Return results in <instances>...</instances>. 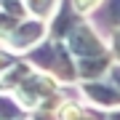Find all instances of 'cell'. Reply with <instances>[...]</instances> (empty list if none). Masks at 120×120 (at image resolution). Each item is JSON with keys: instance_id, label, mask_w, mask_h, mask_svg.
<instances>
[{"instance_id": "1", "label": "cell", "mask_w": 120, "mask_h": 120, "mask_svg": "<svg viewBox=\"0 0 120 120\" xmlns=\"http://www.w3.org/2000/svg\"><path fill=\"white\" fill-rule=\"evenodd\" d=\"M24 61L32 67H38L43 75L53 77L59 83H75L80 80L77 77V61L75 56L69 53L67 43H59V40H43L38 48L24 53Z\"/></svg>"}, {"instance_id": "2", "label": "cell", "mask_w": 120, "mask_h": 120, "mask_svg": "<svg viewBox=\"0 0 120 120\" xmlns=\"http://www.w3.org/2000/svg\"><path fill=\"white\" fill-rule=\"evenodd\" d=\"M67 48H69V53L75 56V61L77 59H94V56L109 53V48L104 45V40L96 35L94 24H86V22L67 38Z\"/></svg>"}, {"instance_id": "3", "label": "cell", "mask_w": 120, "mask_h": 120, "mask_svg": "<svg viewBox=\"0 0 120 120\" xmlns=\"http://www.w3.org/2000/svg\"><path fill=\"white\" fill-rule=\"evenodd\" d=\"M83 22H86V19H83V13H77V8L72 5V0H59V8H56L51 24H48V35H51V40L67 43V38Z\"/></svg>"}, {"instance_id": "4", "label": "cell", "mask_w": 120, "mask_h": 120, "mask_svg": "<svg viewBox=\"0 0 120 120\" xmlns=\"http://www.w3.org/2000/svg\"><path fill=\"white\" fill-rule=\"evenodd\" d=\"M45 32H48L45 22H40V19H24L5 43H8V48H13V51H32V48H38L43 43Z\"/></svg>"}, {"instance_id": "5", "label": "cell", "mask_w": 120, "mask_h": 120, "mask_svg": "<svg viewBox=\"0 0 120 120\" xmlns=\"http://www.w3.org/2000/svg\"><path fill=\"white\" fill-rule=\"evenodd\" d=\"M83 96L88 99L91 104L96 107H104V109H112V107H120V88L115 83H104V80H88L80 86Z\"/></svg>"}, {"instance_id": "6", "label": "cell", "mask_w": 120, "mask_h": 120, "mask_svg": "<svg viewBox=\"0 0 120 120\" xmlns=\"http://www.w3.org/2000/svg\"><path fill=\"white\" fill-rule=\"evenodd\" d=\"M115 67L112 61V51L104 56H94V59H77V77L83 83L88 80H99L101 75H109V69Z\"/></svg>"}, {"instance_id": "7", "label": "cell", "mask_w": 120, "mask_h": 120, "mask_svg": "<svg viewBox=\"0 0 120 120\" xmlns=\"http://www.w3.org/2000/svg\"><path fill=\"white\" fill-rule=\"evenodd\" d=\"M91 19H94V27L99 24L101 30H112V35L120 32V0H104L91 13Z\"/></svg>"}, {"instance_id": "8", "label": "cell", "mask_w": 120, "mask_h": 120, "mask_svg": "<svg viewBox=\"0 0 120 120\" xmlns=\"http://www.w3.org/2000/svg\"><path fill=\"white\" fill-rule=\"evenodd\" d=\"M32 67H27V61H19L16 67H11L8 72L0 77V91H19L22 88V83L27 77H32Z\"/></svg>"}, {"instance_id": "9", "label": "cell", "mask_w": 120, "mask_h": 120, "mask_svg": "<svg viewBox=\"0 0 120 120\" xmlns=\"http://www.w3.org/2000/svg\"><path fill=\"white\" fill-rule=\"evenodd\" d=\"M27 109L22 107V101L13 96L0 94V120H24Z\"/></svg>"}, {"instance_id": "10", "label": "cell", "mask_w": 120, "mask_h": 120, "mask_svg": "<svg viewBox=\"0 0 120 120\" xmlns=\"http://www.w3.org/2000/svg\"><path fill=\"white\" fill-rule=\"evenodd\" d=\"M27 11H30V19H40V22H45L51 13H56L59 8V3L56 0H24Z\"/></svg>"}, {"instance_id": "11", "label": "cell", "mask_w": 120, "mask_h": 120, "mask_svg": "<svg viewBox=\"0 0 120 120\" xmlns=\"http://www.w3.org/2000/svg\"><path fill=\"white\" fill-rule=\"evenodd\" d=\"M3 13H8V16H13L16 22H24L27 16H30V11H27L24 0H3V8H0Z\"/></svg>"}, {"instance_id": "12", "label": "cell", "mask_w": 120, "mask_h": 120, "mask_svg": "<svg viewBox=\"0 0 120 120\" xmlns=\"http://www.w3.org/2000/svg\"><path fill=\"white\" fill-rule=\"evenodd\" d=\"M59 120H107V115H99V112H94V109L77 107L75 112H69V115H59Z\"/></svg>"}, {"instance_id": "13", "label": "cell", "mask_w": 120, "mask_h": 120, "mask_svg": "<svg viewBox=\"0 0 120 120\" xmlns=\"http://www.w3.org/2000/svg\"><path fill=\"white\" fill-rule=\"evenodd\" d=\"M104 0H72V5L77 8V13H94Z\"/></svg>"}, {"instance_id": "14", "label": "cell", "mask_w": 120, "mask_h": 120, "mask_svg": "<svg viewBox=\"0 0 120 120\" xmlns=\"http://www.w3.org/2000/svg\"><path fill=\"white\" fill-rule=\"evenodd\" d=\"M16 64H19V59H16V56H11L8 51H0V77L8 72L11 67H16Z\"/></svg>"}, {"instance_id": "15", "label": "cell", "mask_w": 120, "mask_h": 120, "mask_svg": "<svg viewBox=\"0 0 120 120\" xmlns=\"http://www.w3.org/2000/svg\"><path fill=\"white\" fill-rule=\"evenodd\" d=\"M112 59H117V64H120V32L112 35Z\"/></svg>"}, {"instance_id": "16", "label": "cell", "mask_w": 120, "mask_h": 120, "mask_svg": "<svg viewBox=\"0 0 120 120\" xmlns=\"http://www.w3.org/2000/svg\"><path fill=\"white\" fill-rule=\"evenodd\" d=\"M109 83H115V86L120 88V64H115L109 69Z\"/></svg>"}, {"instance_id": "17", "label": "cell", "mask_w": 120, "mask_h": 120, "mask_svg": "<svg viewBox=\"0 0 120 120\" xmlns=\"http://www.w3.org/2000/svg\"><path fill=\"white\" fill-rule=\"evenodd\" d=\"M107 120H120V109H112V112H107Z\"/></svg>"}, {"instance_id": "18", "label": "cell", "mask_w": 120, "mask_h": 120, "mask_svg": "<svg viewBox=\"0 0 120 120\" xmlns=\"http://www.w3.org/2000/svg\"><path fill=\"white\" fill-rule=\"evenodd\" d=\"M0 8H3V0H0Z\"/></svg>"}]
</instances>
